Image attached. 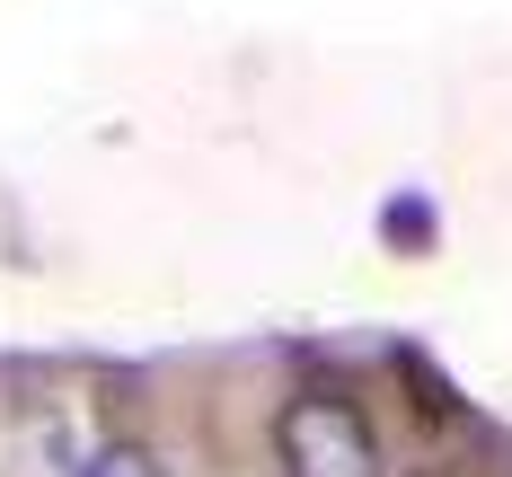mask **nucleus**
Wrapping results in <instances>:
<instances>
[{
  "label": "nucleus",
  "instance_id": "nucleus-1",
  "mask_svg": "<svg viewBox=\"0 0 512 477\" xmlns=\"http://www.w3.org/2000/svg\"><path fill=\"white\" fill-rule=\"evenodd\" d=\"M283 460H292V477H380V451L345 398H292Z\"/></svg>",
  "mask_w": 512,
  "mask_h": 477
},
{
  "label": "nucleus",
  "instance_id": "nucleus-2",
  "mask_svg": "<svg viewBox=\"0 0 512 477\" xmlns=\"http://www.w3.org/2000/svg\"><path fill=\"white\" fill-rule=\"evenodd\" d=\"M80 477H168V469H159L142 442H106V451H89V469H80Z\"/></svg>",
  "mask_w": 512,
  "mask_h": 477
}]
</instances>
